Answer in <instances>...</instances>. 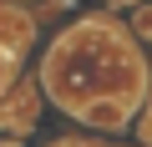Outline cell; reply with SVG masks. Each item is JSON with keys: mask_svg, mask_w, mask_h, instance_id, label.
<instances>
[{"mask_svg": "<svg viewBox=\"0 0 152 147\" xmlns=\"http://www.w3.org/2000/svg\"><path fill=\"white\" fill-rule=\"evenodd\" d=\"M137 31H142V36H152V5H147V10H137Z\"/></svg>", "mask_w": 152, "mask_h": 147, "instance_id": "obj_1", "label": "cell"}, {"mask_svg": "<svg viewBox=\"0 0 152 147\" xmlns=\"http://www.w3.org/2000/svg\"><path fill=\"white\" fill-rule=\"evenodd\" d=\"M5 76H10V56H0V86H5Z\"/></svg>", "mask_w": 152, "mask_h": 147, "instance_id": "obj_2", "label": "cell"}, {"mask_svg": "<svg viewBox=\"0 0 152 147\" xmlns=\"http://www.w3.org/2000/svg\"><path fill=\"white\" fill-rule=\"evenodd\" d=\"M122 5H127V0H122Z\"/></svg>", "mask_w": 152, "mask_h": 147, "instance_id": "obj_3", "label": "cell"}]
</instances>
